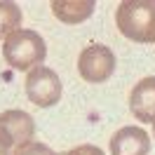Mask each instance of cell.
<instances>
[{"mask_svg": "<svg viewBox=\"0 0 155 155\" xmlns=\"http://www.w3.org/2000/svg\"><path fill=\"white\" fill-rule=\"evenodd\" d=\"M115 66H117L115 52L106 45H99V42L87 45L78 57V73L85 82H92V85L106 82L115 73Z\"/></svg>", "mask_w": 155, "mask_h": 155, "instance_id": "obj_4", "label": "cell"}, {"mask_svg": "<svg viewBox=\"0 0 155 155\" xmlns=\"http://www.w3.org/2000/svg\"><path fill=\"white\" fill-rule=\"evenodd\" d=\"M153 136H155V122H153Z\"/></svg>", "mask_w": 155, "mask_h": 155, "instance_id": "obj_13", "label": "cell"}, {"mask_svg": "<svg viewBox=\"0 0 155 155\" xmlns=\"http://www.w3.org/2000/svg\"><path fill=\"white\" fill-rule=\"evenodd\" d=\"M115 26L127 40L155 42V2L125 0L117 5Z\"/></svg>", "mask_w": 155, "mask_h": 155, "instance_id": "obj_2", "label": "cell"}, {"mask_svg": "<svg viewBox=\"0 0 155 155\" xmlns=\"http://www.w3.org/2000/svg\"><path fill=\"white\" fill-rule=\"evenodd\" d=\"M24 89H26L28 101L38 108L57 106L59 99H61V92H64L59 75L49 66H38L33 71H28L26 80H24Z\"/></svg>", "mask_w": 155, "mask_h": 155, "instance_id": "obj_3", "label": "cell"}, {"mask_svg": "<svg viewBox=\"0 0 155 155\" xmlns=\"http://www.w3.org/2000/svg\"><path fill=\"white\" fill-rule=\"evenodd\" d=\"M21 19H24V14L17 2H10V0L0 2V38H7L10 33L19 31Z\"/></svg>", "mask_w": 155, "mask_h": 155, "instance_id": "obj_9", "label": "cell"}, {"mask_svg": "<svg viewBox=\"0 0 155 155\" xmlns=\"http://www.w3.org/2000/svg\"><path fill=\"white\" fill-rule=\"evenodd\" d=\"M59 155H106V153L94 143H82V146H75V148H68Z\"/></svg>", "mask_w": 155, "mask_h": 155, "instance_id": "obj_11", "label": "cell"}, {"mask_svg": "<svg viewBox=\"0 0 155 155\" xmlns=\"http://www.w3.org/2000/svg\"><path fill=\"white\" fill-rule=\"evenodd\" d=\"M0 127L10 134V139L14 141V146L28 143L35 136V120L19 108H10L0 113Z\"/></svg>", "mask_w": 155, "mask_h": 155, "instance_id": "obj_7", "label": "cell"}, {"mask_svg": "<svg viewBox=\"0 0 155 155\" xmlns=\"http://www.w3.org/2000/svg\"><path fill=\"white\" fill-rule=\"evenodd\" d=\"M110 155H148L150 150V136L146 129L136 125L120 127L115 134L110 136Z\"/></svg>", "mask_w": 155, "mask_h": 155, "instance_id": "obj_5", "label": "cell"}, {"mask_svg": "<svg viewBox=\"0 0 155 155\" xmlns=\"http://www.w3.org/2000/svg\"><path fill=\"white\" fill-rule=\"evenodd\" d=\"M12 155H57V153L47 143H42V141H28V143L14 146Z\"/></svg>", "mask_w": 155, "mask_h": 155, "instance_id": "obj_10", "label": "cell"}, {"mask_svg": "<svg viewBox=\"0 0 155 155\" xmlns=\"http://www.w3.org/2000/svg\"><path fill=\"white\" fill-rule=\"evenodd\" d=\"M49 7L61 24H82L94 14L92 0H57Z\"/></svg>", "mask_w": 155, "mask_h": 155, "instance_id": "obj_8", "label": "cell"}, {"mask_svg": "<svg viewBox=\"0 0 155 155\" xmlns=\"http://www.w3.org/2000/svg\"><path fill=\"white\" fill-rule=\"evenodd\" d=\"M129 113L143 125L155 122V75L139 80L129 92Z\"/></svg>", "mask_w": 155, "mask_h": 155, "instance_id": "obj_6", "label": "cell"}, {"mask_svg": "<svg viewBox=\"0 0 155 155\" xmlns=\"http://www.w3.org/2000/svg\"><path fill=\"white\" fill-rule=\"evenodd\" d=\"M45 57H47V45L38 31L19 28L10 33L7 38H2V59L14 71H21V73L33 71L42 66Z\"/></svg>", "mask_w": 155, "mask_h": 155, "instance_id": "obj_1", "label": "cell"}, {"mask_svg": "<svg viewBox=\"0 0 155 155\" xmlns=\"http://www.w3.org/2000/svg\"><path fill=\"white\" fill-rule=\"evenodd\" d=\"M12 148H14V141L10 139V134L0 127V155H12Z\"/></svg>", "mask_w": 155, "mask_h": 155, "instance_id": "obj_12", "label": "cell"}]
</instances>
